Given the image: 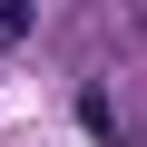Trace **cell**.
Returning a JSON list of instances; mask_svg holds the SVG:
<instances>
[{
	"instance_id": "cell-1",
	"label": "cell",
	"mask_w": 147,
	"mask_h": 147,
	"mask_svg": "<svg viewBox=\"0 0 147 147\" xmlns=\"http://www.w3.org/2000/svg\"><path fill=\"white\" fill-rule=\"evenodd\" d=\"M30 30V0H0V39H20Z\"/></svg>"
}]
</instances>
